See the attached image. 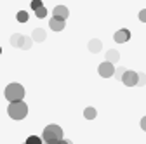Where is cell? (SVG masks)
<instances>
[{
  "label": "cell",
  "mask_w": 146,
  "mask_h": 144,
  "mask_svg": "<svg viewBox=\"0 0 146 144\" xmlns=\"http://www.w3.org/2000/svg\"><path fill=\"white\" fill-rule=\"evenodd\" d=\"M113 38H115L117 44H125V42H129V38H131V31L127 28H120L118 31H115Z\"/></svg>",
  "instance_id": "cell-6"
},
{
  "label": "cell",
  "mask_w": 146,
  "mask_h": 144,
  "mask_svg": "<svg viewBox=\"0 0 146 144\" xmlns=\"http://www.w3.org/2000/svg\"><path fill=\"white\" fill-rule=\"evenodd\" d=\"M5 99L9 101V102H14V101H23V97H25V89H23V85L21 83H9L7 87H5Z\"/></svg>",
  "instance_id": "cell-3"
},
{
  "label": "cell",
  "mask_w": 146,
  "mask_h": 144,
  "mask_svg": "<svg viewBox=\"0 0 146 144\" xmlns=\"http://www.w3.org/2000/svg\"><path fill=\"white\" fill-rule=\"evenodd\" d=\"M96 115H98V111L94 110L92 106H89V108H85V111H84V116H85L87 120H94V118H96Z\"/></svg>",
  "instance_id": "cell-13"
},
{
  "label": "cell",
  "mask_w": 146,
  "mask_h": 144,
  "mask_svg": "<svg viewBox=\"0 0 146 144\" xmlns=\"http://www.w3.org/2000/svg\"><path fill=\"white\" fill-rule=\"evenodd\" d=\"M44 144H47V142H44Z\"/></svg>",
  "instance_id": "cell-25"
},
{
  "label": "cell",
  "mask_w": 146,
  "mask_h": 144,
  "mask_svg": "<svg viewBox=\"0 0 146 144\" xmlns=\"http://www.w3.org/2000/svg\"><path fill=\"white\" fill-rule=\"evenodd\" d=\"M45 37H47V35H45V31H44L42 28H35L33 33H31V40H33V42H44Z\"/></svg>",
  "instance_id": "cell-9"
},
{
  "label": "cell",
  "mask_w": 146,
  "mask_h": 144,
  "mask_svg": "<svg viewBox=\"0 0 146 144\" xmlns=\"http://www.w3.org/2000/svg\"><path fill=\"white\" fill-rule=\"evenodd\" d=\"M25 144H44V141H42V137H38V135H30Z\"/></svg>",
  "instance_id": "cell-14"
},
{
  "label": "cell",
  "mask_w": 146,
  "mask_h": 144,
  "mask_svg": "<svg viewBox=\"0 0 146 144\" xmlns=\"http://www.w3.org/2000/svg\"><path fill=\"white\" fill-rule=\"evenodd\" d=\"M118 59H120V54H118V50L110 49V50L106 52V61H110V63H117Z\"/></svg>",
  "instance_id": "cell-11"
},
{
  "label": "cell",
  "mask_w": 146,
  "mask_h": 144,
  "mask_svg": "<svg viewBox=\"0 0 146 144\" xmlns=\"http://www.w3.org/2000/svg\"><path fill=\"white\" fill-rule=\"evenodd\" d=\"M137 73L136 71H132V69H125L123 71V75L120 77V80H122V83L123 85H127V87H134V85H137Z\"/></svg>",
  "instance_id": "cell-4"
},
{
  "label": "cell",
  "mask_w": 146,
  "mask_h": 144,
  "mask_svg": "<svg viewBox=\"0 0 146 144\" xmlns=\"http://www.w3.org/2000/svg\"><path fill=\"white\" fill-rule=\"evenodd\" d=\"M0 54H2V47H0Z\"/></svg>",
  "instance_id": "cell-24"
},
{
  "label": "cell",
  "mask_w": 146,
  "mask_h": 144,
  "mask_svg": "<svg viewBox=\"0 0 146 144\" xmlns=\"http://www.w3.org/2000/svg\"><path fill=\"white\" fill-rule=\"evenodd\" d=\"M31 44H33L31 37H25V35H21V40H19V47L21 49H30Z\"/></svg>",
  "instance_id": "cell-12"
},
{
  "label": "cell",
  "mask_w": 146,
  "mask_h": 144,
  "mask_svg": "<svg viewBox=\"0 0 146 144\" xmlns=\"http://www.w3.org/2000/svg\"><path fill=\"white\" fill-rule=\"evenodd\" d=\"M42 5V0H31V9L35 11L36 7H40Z\"/></svg>",
  "instance_id": "cell-19"
},
{
  "label": "cell",
  "mask_w": 146,
  "mask_h": 144,
  "mask_svg": "<svg viewBox=\"0 0 146 144\" xmlns=\"http://www.w3.org/2000/svg\"><path fill=\"white\" fill-rule=\"evenodd\" d=\"M17 21H19V23H26L28 21V12L26 11H19V12H17Z\"/></svg>",
  "instance_id": "cell-16"
},
{
  "label": "cell",
  "mask_w": 146,
  "mask_h": 144,
  "mask_svg": "<svg viewBox=\"0 0 146 144\" xmlns=\"http://www.w3.org/2000/svg\"><path fill=\"white\" fill-rule=\"evenodd\" d=\"M59 139H63V129L56 123H50L44 129V134H42V141L47 142V144H56Z\"/></svg>",
  "instance_id": "cell-1"
},
{
  "label": "cell",
  "mask_w": 146,
  "mask_h": 144,
  "mask_svg": "<svg viewBox=\"0 0 146 144\" xmlns=\"http://www.w3.org/2000/svg\"><path fill=\"white\" fill-rule=\"evenodd\" d=\"M35 14H36V17H38V19H42V17L47 16V9H45L44 5H40V7H36V9H35Z\"/></svg>",
  "instance_id": "cell-15"
},
{
  "label": "cell",
  "mask_w": 146,
  "mask_h": 144,
  "mask_svg": "<svg viewBox=\"0 0 146 144\" xmlns=\"http://www.w3.org/2000/svg\"><path fill=\"white\" fill-rule=\"evenodd\" d=\"M98 71H99V75H101L103 78H110V77H113V73H115V66H113V63L104 61V63L99 64Z\"/></svg>",
  "instance_id": "cell-5"
},
{
  "label": "cell",
  "mask_w": 146,
  "mask_h": 144,
  "mask_svg": "<svg viewBox=\"0 0 146 144\" xmlns=\"http://www.w3.org/2000/svg\"><path fill=\"white\" fill-rule=\"evenodd\" d=\"M56 144H73V142H71V141H68V139H59Z\"/></svg>",
  "instance_id": "cell-23"
},
{
  "label": "cell",
  "mask_w": 146,
  "mask_h": 144,
  "mask_svg": "<svg viewBox=\"0 0 146 144\" xmlns=\"http://www.w3.org/2000/svg\"><path fill=\"white\" fill-rule=\"evenodd\" d=\"M66 26V19H59V17H50V21H49V28L54 30V31H63Z\"/></svg>",
  "instance_id": "cell-7"
},
{
  "label": "cell",
  "mask_w": 146,
  "mask_h": 144,
  "mask_svg": "<svg viewBox=\"0 0 146 144\" xmlns=\"http://www.w3.org/2000/svg\"><path fill=\"white\" fill-rule=\"evenodd\" d=\"M52 14H54V17L66 19L68 14H70V11H68V7H64V5H56V7H54V11H52Z\"/></svg>",
  "instance_id": "cell-8"
},
{
  "label": "cell",
  "mask_w": 146,
  "mask_h": 144,
  "mask_svg": "<svg viewBox=\"0 0 146 144\" xmlns=\"http://www.w3.org/2000/svg\"><path fill=\"white\" fill-rule=\"evenodd\" d=\"M139 125H141V129H143V130H146V116H143V118H141Z\"/></svg>",
  "instance_id": "cell-22"
},
{
  "label": "cell",
  "mask_w": 146,
  "mask_h": 144,
  "mask_svg": "<svg viewBox=\"0 0 146 144\" xmlns=\"http://www.w3.org/2000/svg\"><path fill=\"white\" fill-rule=\"evenodd\" d=\"M19 40H21V35H19V33L12 35V38H11V45H14V47H19Z\"/></svg>",
  "instance_id": "cell-17"
},
{
  "label": "cell",
  "mask_w": 146,
  "mask_h": 144,
  "mask_svg": "<svg viewBox=\"0 0 146 144\" xmlns=\"http://www.w3.org/2000/svg\"><path fill=\"white\" fill-rule=\"evenodd\" d=\"M123 71H125V68H117V69H115V73H113V75H115L117 78H120V77L123 75Z\"/></svg>",
  "instance_id": "cell-18"
},
{
  "label": "cell",
  "mask_w": 146,
  "mask_h": 144,
  "mask_svg": "<svg viewBox=\"0 0 146 144\" xmlns=\"http://www.w3.org/2000/svg\"><path fill=\"white\" fill-rule=\"evenodd\" d=\"M7 113H9V116L14 118V120H23V118L28 115V106H26L25 101H14V102H9Z\"/></svg>",
  "instance_id": "cell-2"
},
{
  "label": "cell",
  "mask_w": 146,
  "mask_h": 144,
  "mask_svg": "<svg viewBox=\"0 0 146 144\" xmlns=\"http://www.w3.org/2000/svg\"><path fill=\"white\" fill-rule=\"evenodd\" d=\"M144 82H146V75H139L137 77V85H144Z\"/></svg>",
  "instance_id": "cell-21"
},
{
  "label": "cell",
  "mask_w": 146,
  "mask_h": 144,
  "mask_svg": "<svg viewBox=\"0 0 146 144\" xmlns=\"http://www.w3.org/2000/svg\"><path fill=\"white\" fill-rule=\"evenodd\" d=\"M101 47H103V44H101V40H98V38H92V40L89 42V50H90V52H94V54L99 52Z\"/></svg>",
  "instance_id": "cell-10"
},
{
  "label": "cell",
  "mask_w": 146,
  "mask_h": 144,
  "mask_svg": "<svg viewBox=\"0 0 146 144\" xmlns=\"http://www.w3.org/2000/svg\"><path fill=\"white\" fill-rule=\"evenodd\" d=\"M139 21L146 23V9H141V12H139Z\"/></svg>",
  "instance_id": "cell-20"
}]
</instances>
